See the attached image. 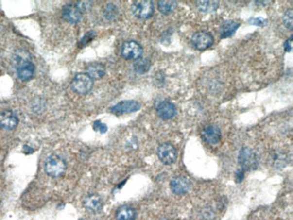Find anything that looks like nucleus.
<instances>
[{"label": "nucleus", "instance_id": "obj_1", "mask_svg": "<svg viewBox=\"0 0 293 220\" xmlns=\"http://www.w3.org/2000/svg\"><path fill=\"white\" fill-rule=\"evenodd\" d=\"M13 63L17 69V74L22 82H28L34 75V65L32 63L30 53L24 49H18L13 54Z\"/></svg>", "mask_w": 293, "mask_h": 220}, {"label": "nucleus", "instance_id": "obj_2", "mask_svg": "<svg viewBox=\"0 0 293 220\" xmlns=\"http://www.w3.org/2000/svg\"><path fill=\"white\" fill-rule=\"evenodd\" d=\"M67 169V164L64 159L56 154H52L44 163V170L48 176L59 178L63 176Z\"/></svg>", "mask_w": 293, "mask_h": 220}, {"label": "nucleus", "instance_id": "obj_3", "mask_svg": "<svg viewBox=\"0 0 293 220\" xmlns=\"http://www.w3.org/2000/svg\"><path fill=\"white\" fill-rule=\"evenodd\" d=\"M93 80L87 73H79L71 81L70 86L75 93L86 95L91 91L93 88Z\"/></svg>", "mask_w": 293, "mask_h": 220}, {"label": "nucleus", "instance_id": "obj_4", "mask_svg": "<svg viewBox=\"0 0 293 220\" xmlns=\"http://www.w3.org/2000/svg\"><path fill=\"white\" fill-rule=\"evenodd\" d=\"M237 160L241 169L243 170H255L258 164L256 152L249 147L241 148Z\"/></svg>", "mask_w": 293, "mask_h": 220}, {"label": "nucleus", "instance_id": "obj_5", "mask_svg": "<svg viewBox=\"0 0 293 220\" xmlns=\"http://www.w3.org/2000/svg\"><path fill=\"white\" fill-rule=\"evenodd\" d=\"M143 47L138 42L129 40L125 41L121 46V56L125 60H139L143 56Z\"/></svg>", "mask_w": 293, "mask_h": 220}, {"label": "nucleus", "instance_id": "obj_6", "mask_svg": "<svg viewBox=\"0 0 293 220\" xmlns=\"http://www.w3.org/2000/svg\"><path fill=\"white\" fill-rule=\"evenodd\" d=\"M132 12L137 18L141 20L150 18L155 12L154 3L149 0L136 1L132 5Z\"/></svg>", "mask_w": 293, "mask_h": 220}, {"label": "nucleus", "instance_id": "obj_7", "mask_svg": "<svg viewBox=\"0 0 293 220\" xmlns=\"http://www.w3.org/2000/svg\"><path fill=\"white\" fill-rule=\"evenodd\" d=\"M157 155L162 164L171 165L176 162L178 153L173 145L169 143H165L158 147Z\"/></svg>", "mask_w": 293, "mask_h": 220}, {"label": "nucleus", "instance_id": "obj_8", "mask_svg": "<svg viewBox=\"0 0 293 220\" xmlns=\"http://www.w3.org/2000/svg\"><path fill=\"white\" fill-rule=\"evenodd\" d=\"M214 43L212 34L207 32H198L194 34L191 37V44L195 49L205 51L209 48Z\"/></svg>", "mask_w": 293, "mask_h": 220}, {"label": "nucleus", "instance_id": "obj_9", "mask_svg": "<svg viewBox=\"0 0 293 220\" xmlns=\"http://www.w3.org/2000/svg\"><path fill=\"white\" fill-rule=\"evenodd\" d=\"M172 191L177 195L186 194L191 187L190 180L186 176H176L170 183Z\"/></svg>", "mask_w": 293, "mask_h": 220}, {"label": "nucleus", "instance_id": "obj_10", "mask_svg": "<svg viewBox=\"0 0 293 220\" xmlns=\"http://www.w3.org/2000/svg\"><path fill=\"white\" fill-rule=\"evenodd\" d=\"M221 130L219 126L207 125L201 132V137L208 145H217L221 140Z\"/></svg>", "mask_w": 293, "mask_h": 220}, {"label": "nucleus", "instance_id": "obj_11", "mask_svg": "<svg viewBox=\"0 0 293 220\" xmlns=\"http://www.w3.org/2000/svg\"><path fill=\"white\" fill-rule=\"evenodd\" d=\"M141 108V104L136 101H121L110 108V111L116 115L134 113Z\"/></svg>", "mask_w": 293, "mask_h": 220}, {"label": "nucleus", "instance_id": "obj_12", "mask_svg": "<svg viewBox=\"0 0 293 220\" xmlns=\"http://www.w3.org/2000/svg\"><path fill=\"white\" fill-rule=\"evenodd\" d=\"M62 16L65 21L70 24H77L82 18V13L76 4H68L63 6Z\"/></svg>", "mask_w": 293, "mask_h": 220}, {"label": "nucleus", "instance_id": "obj_13", "mask_svg": "<svg viewBox=\"0 0 293 220\" xmlns=\"http://www.w3.org/2000/svg\"><path fill=\"white\" fill-rule=\"evenodd\" d=\"M18 125V118L11 110L0 112V127L5 130H13Z\"/></svg>", "mask_w": 293, "mask_h": 220}, {"label": "nucleus", "instance_id": "obj_14", "mask_svg": "<svg viewBox=\"0 0 293 220\" xmlns=\"http://www.w3.org/2000/svg\"><path fill=\"white\" fill-rule=\"evenodd\" d=\"M156 112L162 120H170L176 116L177 109L172 103L169 101H162L157 105Z\"/></svg>", "mask_w": 293, "mask_h": 220}, {"label": "nucleus", "instance_id": "obj_15", "mask_svg": "<svg viewBox=\"0 0 293 220\" xmlns=\"http://www.w3.org/2000/svg\"><path fill=\"white\" fill-rule=\"evenodd\" d=\"M83 206L87 211L91 213H98L103 208V202L100 196L97 194H90L84 199Z\"/></svg>", "mask_w": 293, "mask_h": 220}, {"label": "nucleus", "instance_id": "obj_16", "mask_svg": "<svg viewBox=\"0 0 293 220\" xmlns=\"http://www.w3.org/2000/svg\"><path fill=\"white\" fill-rule=\"evenodd\" d=\"M239 26H240V24L236 21H233V20L224 21L222 25L220 26V30H219L220 38L224 39V38L230 37L236 33Z\"/></svg>", "mask_w": 293, "mask_h": 220}, {"label": "nucleus", "instance_id": "obj_17", "mask_svg": "<svg viewBox=\"0 0 293 220\" xmlns=\"http://www.w3.org/2000/svg\"><path fill=\"white\" fill-rule=\"evenodd\" d=\"M87 74L92 80H99L106 74V67L102 63H90L87 67Z\"/></svg>", "mask_w": 293, "mask_h": 220}, {"label": "nucleus", "instance_id": "obj_18", "mask_svg": "<svg viewBox=\"0 0 293 220\" xmlns=\"http://www.w3.org/2000/svg\"><path fill=\"white\" fill-rule=\"evenodd\" d=\"M136 218H137L136 209L130 206H127V205L121 206L117 210V213H116L117 220H135Z\"/></svg>", "mask_w": 293, "mask_h": 220}, {"label": "nucleus", "instance_id": "obj_19", "mask_svg": "<svg viewBox=\"0 0 293 220\" xmlns=\"http://www.w3.org/2000/svg\"><path fill=\"white\" fill-rule=\"evenodd\" d=\"M219 1H197L196 6L200 12L211 13L216 11L219 7Z\"/></svg>", "mask_w": 293, "mask_h": 220}, {"label": "nucleus", "instance_id": "obj_20", "mask_svg": "<svg viewBox=\"0 0 293 220\" xmlns=\"http://www.w3.org/2000/svg\"><path fill=\"white\" fill-rule=\"evenodd\" d=\"M177 7L176 1H170V0H162L158 2V9L162 13V15H170L173 12L175 8Z\"/></svg>", "mask_w": 293, "mask_h": 220}, {"label": "nucleus", "instance_id": "obj_21", "mask_svg": "<svg viewBox=\"0 0 293 220\" xmlns=\"http://www.w3.org/2000/svg\"><path fill=\"white\" fill-rule=\"evenodd\" d=\"M151 67V63L149 59H139L137 60L136 63H134V69L138 74H144L149 70Z\"/></svg>", "mask_w": 293, "mask_h": 220}, {"label": "nucleus", "instance_id": "obj_22", "mask_svg": "<svg viewBox=\"0 0 293 220\" xmlns=\"http://www.w3.org/2000/svg\"><path fill=\"white\" fill-rule=\"evenodd\" d=\"M118 15H119V9L117 6L113 5L112 3L106 5L104 9V17L106 20H115L118 17Z\"/></svg>", "mask_w": 293, "mask_h": 220}, {"label": "nucleus", "instance_id": "obj_23", "mask_svg": "<svg viewBox=\"0 0 293 220\" xmlns=\"http://www.w3.org/2000/svg\"><path fill=\"white\" fill-rule=\"evenodd\" d=\"M293 9H288L287 11L284 14L282 22L285 25V27L288 28L289 30L293 31Z\"/></svg>", "mask_w": 293, "mask_h": 220}, {"label": "nucleus", "instance_id": "obj_24", "mask_svg": "<svg viewBox=\"0 0 293 220\" xmlns=\"http://www.w3.org/2000/svg\"><path fill=\"white\" fill-rule=\"evenodd\" d=\"M76 6L81 10V13L87 12L88 11L91 6H92V2L91 1H80L76 3Z\"/></svg>", "mask_w": 293, "mask_h": 220}, {"label": "nucleus", "instance_id": "obj_25", "mask_svg": "<svg viewBox=\"0 0 293 220\" xmlns=\"http://www.w3.org/2000/svg\"><path fill=\"white\" fill-rule=\"evenodd\" d=\"M93 129L97 132H100V134H105L107 131V126L106 124L102 123L100 120H97L94 122Z\"/></svg>", "mask_w": 293, "mask_h": 220}, {"label": "nucleus", "instance_id": "obj_26", "mask_svg": "<svg viewBox=\"0 0 293 220\" xmlns=\"http://www.w3.org/2000/svg\"><path fill=\"white\" fill-rule=\"evenodd\" d=\"M95 35H96L95 32H87V34L81 39V42H80V46H84V45L88 44L90 41H92V39L95 37Z\"/></svg>", "mask_w": 293, "mask_h": 220}, {"label": "nucleus", "instance_id": "obj_27", "mask_svg": "<svg viewBox=\"0 0 293 220\" xmlns=\"http://www.w3.org/2000/svg\"><path fill=\"white\" fill-rule=\"evenodd\" d=\"M247 23L249 25H256V26H264L267 24V20L262 17H254V18H250L247 21Z\"/></svg>", "mask_w": 293, "mask_h": 220}, {"label": "nucleus", "instance_id": "obj_28", "mask_svg": "<svg viewBox=\"0 0 293 220\" xmlns=\"http://www.w3.org/2000/svg\"><path fill=\"white\" fill-rule=\"evenodd\" d=\"M284 49H285L286 52L291 51L293 49V35L284 43Z\"/></svg>", "mask_w": 293, "mask_h": 220}, {"label": "nucleus", "instance_id": "obj_29", "mask_svg": "<svg viewBox=\"0 0 293 220\" xmlns=\"http://www.w3.org/2000/svg\"><path fill=\"white\" fill-rule=\"evenodd\" d=\"M243 176H244V170L242 169L237 170V174H236L237 183H241L243 180Z\"/></svg>", "mask_w": 293, "mask_h": 220}]
</instances>
